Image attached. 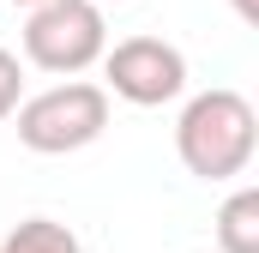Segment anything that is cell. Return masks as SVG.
Returning <instances> with one entry per match:
<instances>
[{"instance_id": "6da1fadb", "label": "cell", "mask_w": 259, "mask_h": 253, "mask_svg": "<svg viewBox=\"0 0 259 253\" xmlns=\"http://www.w3.org/2000/svg\"><path fill=\"white\" fill-rule=\"evenodd\" d=\"M259 145V115L241 91H199L175 121V157L199 181H235L247 175Z\"/></svg>"}, {"instance_id": "7a4b0ae2", "label": "cell", "mask_w": 259, "mask_h": 253, "mask_svg": "<svg viewBox=\"0 0 259 253\" xmlns=\"http://www.w3.org/2000/svg\"><path fill=\"white\" fill-rule=\"evenodd\" d=\"M12 121H18V145H24V151H36V157H66V151H84V145L103 139V126H109V91L72 72L61 85L24 97V103L12 109Z\"/></svg>"}, {"instance_id": "3957f363", "label": "cell", "mask_w": 259, "mask_h": 253, "mask_svg": "<svg viewBox=\"0 0 259 253\" xmlns=\"http://www.w3.org/2000/svg\"><path fill=\"white\" fill-rule=\"evenodd\" d=\"M103 49H109V24L97 0H36L24 18V61L42 72L72 78L103 61Z\"/></svg>"}, {"instance_id": "277c9868", "label": "cell", "mask_w": 259, "mask_h": 253, "mask_svg": "<svg viewBox=\"0 0 259 253\" xmlns=\"http://www.w3.org/2000/svg\"><path fill=\"white\" fill-rule=\"evenodd\" d=\"M103 72H109V91L133 109H163L187 91V55L163 36H127L103 49Z\"/></svg>"}, {"instance_id": "5b68a950", "label": "cell", "mask_w": 259, "mask_h": 253, "mask_svg": "<svg viewBox=\"0 0 259 253\" xmlns=\"http://www.w3.org/2000/svg\"><path fill=\"white\" fill-rule=\"evenodd\" d=\"M217 247L223 253H259V193L241 187L217 211Z\"/></svg>"}, {"instance_id": "8992f818", "label": "cell", "mask_w": 259, "mask_h": 253, "mask_svg": "<svg viewBox=\"0 0 259 253\" xmlns=\"http://www.w3.org/2000/svg\"><path fill=\"white\" fill-rule=\"evenodd\" d=\"M0 253H84V247H78V235L66 223H55V217H24L18 229L0 235Z\"/></svg>"}, {"instance_id": "52a82bcc", "label": "cell", "mask_w": 259, "mask_h": 253, "mask_svg": "<svg viewBox=\"0 0 259 253\" xmlns=\"http://www.w3.org/2000/svg\"><path fill=\"white\" fill-rule=\"evenodd\" d=\"M18 103H24V66L12 49H0V121H12Z\"/></svg>"}, {"instance_id": "ba28073f", "label": "cell", "mask_w": 259, "mask_h": 253, "mask_svg": "<svg viewBox=\"0 0 259 253\" xmlns=\"http://www.w3.org/2000/svg\"><path fill=\"white\" fill-rule=\"evenodd\" d=\"M229 6H235V12H241L247 24H259V0H229Z\"/></svg>"}, {"instance_id": "9c48e42d", "label": "cell", "mask_w": 259, "mask_h": 253, "mask_svg": "<svg viewBox=\"0 0 259 253\" xmlns=\"http://www.w3.org/2000/svg\"><path fill=\"white\" fill-rule=\"evenodd\" d=\"M12 6H36V0H12Z\"/></svg>"}, {"instance_id": "30bf717a", "label": "cell", "mask_w": 259, "mask_h": 253, "mask_svg": "<svg viewBox=\"0 0 259 253\" xmlns=\"http://www.w3.org/2000/svg\"><path fill=\"white\" fill-rule=\"evenodd\" d=\"M97 6H109V0H97Z\"/></svg>"}]
</instances>
